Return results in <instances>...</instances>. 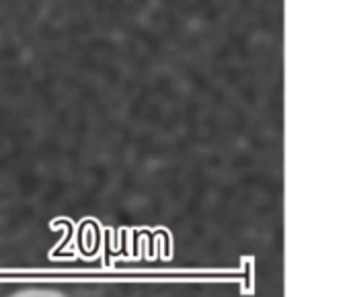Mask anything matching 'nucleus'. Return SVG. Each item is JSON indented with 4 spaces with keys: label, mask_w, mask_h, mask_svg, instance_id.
<instances>
[]
</instances>
